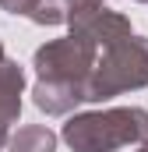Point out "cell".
Instances as JSON below:
<instances>
[{
    "label": "cell",
    "mask_w": 148,
    "mask_h": 152,
    "mask_svg": "<svg viewBox=\"0 0 148 152\" xmlns=\"http://www.w3.org/2000/svg\"><path fill=\"white\" fill-rule=\"evenodd\" d=\"M4 7H11V11H28L32 7V0H0Z\"/></svg>",
    "instance_id": "4"
},
{
    "label": "cell",
    "mask_w": 148,
    "mask_h": 152,
    "mask_svg": "<svg viewBox=\"0 0 148 152\" xmlns=\"http://www.w3.org/2000/svg\"><path fill=\"white\" fill-rule=\"evenodd\" d=\"M0 71H4V64H0Z\"/></svg>",
    "instance_id": "5"
},
{
    "label": "cell",
    "mask_w": 148,
    "mask_h": 152,
    "mask_svg": "<svg viewBox=\"0 0 148 152\" xmlns=\"http://www.w3.org/2000/svg\"><path fill=\"white\" fill-rule=\"evenodd\" d=\"M64 138L78 152H110L127 142L148 138V113L141 110H110V113H88L67 124Z\"/></svg>",
    "instance_id": "1"
},
{
    "label": "cell",
    "mask_w": 148,
    "mask_h": 152,
    "mask_svg": "<svg viewBox=\"0 0 148 152\" xmlns=\"http://www.w3.org/2000/svg\"><path fill=\"white\" fill-rule=\"evenodd\" d=\"M145 81H148V46L127 42V46H116L110 60L99 67V75L85 85V99H106L120 88H138Z\"/></svg>",
    "instance_id": "2"
},
{
    "label": "cell",
    "mask_w": 148,
    "mask_h": 152,
    "mask_svg": "<svg viewBox=\"0 0 148 152\" xmlns=\"http://www.w3.org/2000/svg\"><path fill=\"white\" fill-rule=\"evenodd\" d=\"M14 152H53V134L42 127H28L14 138Z\"/></svg>",
    "instance_id": "3"
},
{
    "label": "cell",
    "mask_w": 148,
    "mask_h": 152,
    "mask_svg": "<svg viewBox=\"0 0 148 152\" xmlns=\"http://www.w3.org/2000/svg\"><path fill=\"white\" fill-rule=\"evenodd\" d=\"M145 152H148V149H145Z\"/></svg>",
    "instance_id": "6"
}]
</instances>
